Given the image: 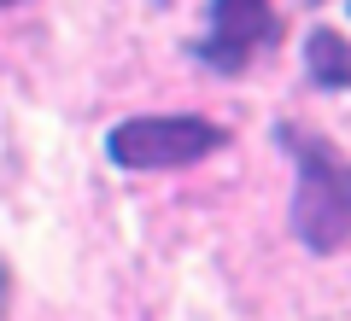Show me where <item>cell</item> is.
<instances>
[{"mask_svg": "<svg viewBox=\"0 0 351 321\" xmlns=\"http://www.w3.org/2000/svg\"><path fill=\"white\" fill-rule=\"evenodd\" d=\"M281 41V18L269 0H217L211 12V36L199 41V59L211 70H246L252 53Z\"/></svg>", "mask_w": 351, "mask_h": 321, "instance_id": "cell-3", "label": "cell"}, {"mask_svg": "<svg viewBox=\"0 0 351 321\" xmlns=\"http://www.w3.org/2000/svg\"><path fill=\"white\" fill-rule=\"evenodd\" d=\"M228 146V135L211 117H129L106 135V152L123 170H182Z\"/></svg>", "mask_w": 351, "mask_h": 321, "instance_id": "cell-2", "label": "cell"}, {"mask_svg": "<svg viewBox=\"0 0 351 321\" xmlns=\"http://www.w3.org/2000/svg\"><path fill=\"white\" fill-rule=\"evenodd\" d=\"M0 6H18V0H0Z\"/></svg>", "mask_w": 351, "mask_h": 321, "instance_id": "cell-5", "label": "cell"}, {"mask_svg": "<svg viewBox=\"0 0 351 321\" xmlns=\"http://www.w3.org/2000/svg\"><path fill=\"white\" fill-rule=\"evenodd\" d=\"M304 70L316 88H351V41L339 29H311L304 41Z\"/></svg>", "mask_w": 351, "mask_h": 321, "instance_id": "cell-4", "label": "cell"}, {"mask_svg": "<svg viewBox=\"0 0 351 321\" xmlns=\"http://www.w3.org/2000/svg\"><path fill=\"white\" fill-rule=\"evenodd\" d=\"M276 140L299 164V187H293V234L311 251H339L351 246V158L334 140L311 135L299 123H281Z\"/></svg>", "mask_w": 351, "mask_h": 321, "instance_id": "cell-1", "label": "cell"}]
</instances>
